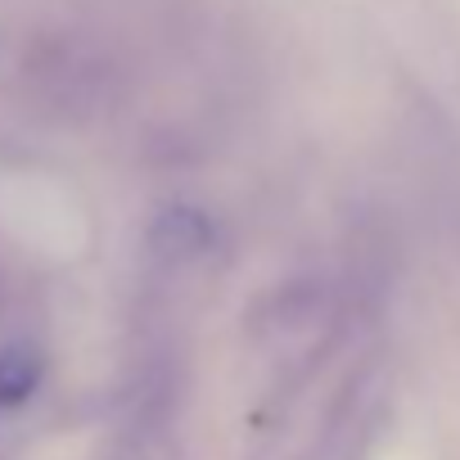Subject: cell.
<instances>
[{
  "label": "cell",
  "instance_id": "1",
  "mask_svg": "<svg viewBox=\"0 0 460 460\" xmlns=\"http://www.w3.org/2000/svg\"><path fill=\"white\" fill-rule=\"evenodd\" d=\"M41 379H46L41 348H32V343H5L0 348V411L32 402Z\"/></svg>",
  "mask_w": 460,
  "mask_h": 460
}]
</instances>
